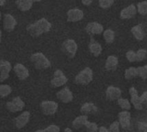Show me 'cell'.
<instances>
[{
	"label": "cell",
	"instance_id": "obj_1",
	"mask_svg": "<svg viewBox=\"0 0 147 132\" xmlns=\"http://www.w3.org/2000/svg\"><path fill=\"white\" fill-rule=\"evenodd\" d=\"M51 28H52V24L46 18H41L36 21L35 22L29 24L27 27V31L31 36L38 37L45 33L49 32Z\"/></svg>",
	"mask_w": 147,
	"mask_h": 132
},
{
	"label": "cell",
	"instance_id": "obj_2",
	"mask_svg": "<svg viewBox=\"0 0 147 132\" xmlns=\"http://www.w3.org/2000/svg\"><path fill=\"white\" fill-rule=\"evenodd\" d=\"M30 60L38 70H46L51 67V62L41 52H35L31 55Z\"/></svg>",
	"mask_w": 147,
	"mask_h": 132
},
{
	"label": "cell",
	"instance_id": "obj_3",
	"mask_svg": "<svg viewBox=\"0 0 147 132\" xmlns=\"http://www.w3.org/2000/svg\"><path fill=\"white\" fill-rule=\"evenodd\" d=\"M92 80L93 70L90 67H86L75 76L74 82L78 85H88Z\"/></svg>",
	"mask_w": 147,
	"mask_h": 132
},
{
	"label": "cell",
	"instance_id": "obj_4",
	"mask_svg": "<svg viewBox=\"0 0 147 132\" xmlns=\"http://www.w3.org/2000/svg\"><path fill=\"white\" fill-rule=\"evenodd\" d=\"M62 51L63 52L70 58H73L78 51V45L76 41L72 39H68L65 40L62 44Z\"/></svg>",
	"mask_w": 147,
	"mask_h": 132
},
{
	"label": "cell",
	"instance_id": "obj_5",
	"mask_svg": "<svg viewBox=\"0 0 147 132\" xmlns=\"http://www.w3.org/2000/svg\"><path fill=\"white\" fill-rule=\"evenodd\" d=\"M59 108V105L55 101H44L40 103V110L44 115L52 116L54 115Z\"/></svg>",
	"mask_w": 147,
	"mask_h": 132
},
{
	"label": "cell",
	"instance_id": "obj_6",
	"mask_svg": "<svg viewBox=\"0 0 147 132\" xmlns=\"http://www.w3.org/2000/svg\"><path fill=\"white\" fill-rule=\"evenodd\" d=\"M68 82L67 77L64 75L63 71L60 70H57L53 73V76L51 80V86L53 88H59L64 86Z\"/></svg>",
	"mask_w": 147,
	"mask_h": 132
},
{
	"label": "cell",
	"instance_id": "obj_7",
	"mask_svg": "<svg viewBox=\"0 0 147 132\" xmlns=\"http://www.w3.org/2000/svg\"><path fill=\"white\" fill-rule=\"evenodd\" d=\"M25 107V103L19 97H15L11 101L6 103V109L10 113H18L21 112Z\"/></svg>",
	"mask_w": 147,
	"mask_h": 132
},
{
	"label": "cell",
	"instance_id": "obj_8",
	"mask_svg": "<svg viewBox=\"0 0 147 132\" xmlns=\"http://www.w3.org/2000/svg\"><path fill=\"white\" fill-rule=\"evenodd\" d=\"M29 119H30V113L28 111L23 112L15 119L14 120L15 126L17 129H22L28 125V123L29 122Z\"/></svg>",
	"mask_w": 147,
	"mask_h": 132
},
{
	"label": "cell",
	"instance_id": "obj_9",
	"mask_svg": "<svg viewBox=\"0 0 147 132\" xmlns=\"http://www.w3.org/2000/svg\"><path fill=\"white\" fill-rule=\"evenodd\" d=\"M67 21H71V22H76V21H81L84 16V11L81 10L80 9L78 8H74V9H71L67 11Z\"/></svg>",
	"mask_w": 147,
	"mask_h": 132
},
{
	"label": "cell",
	"instance_id": "obj_10",
	"mask_svg": "<svg viewBox=\"0 0 147 132\" xmlns=\"http://www.w3.org/2000/svg\"><path fill=\"white\" fill-rule=\"evenodd\" d=\"M121 94H122V91L118 87L109 86L106 90V98L109 101H117L118 99L121 97Z\"/></svg>",
	"mask_w": 147,
	"mask_h": 132
},
{
	"label": "cell",
	"instance_id": "obj_11",
	"mask_svg": "<svg viewBox=\"0 0 147 132\" xmlns=\"http://www.w3.org/2000/svg\"><path fill=\"white\" fill-rule=\"evenodd\" d=\"M57 98L63 103H70L73 100V94L68 88H64L60 89L56 94Z\"/></svg>",
	"mask_w": 147,
	"mask_h": 132
},
{
	"label": "cell",
	"instance_id": "obj_12",
	"mask_svg": "<svg viewBox=\"0 0 147 132\" xmlns=\"http://www.w3.org/2000/svg\"><path fill=\"white\" fill-rule=\"evenodd\" d=\"M12 70L11 64L6 60L0 61V82H3L8 79L9 72Z\"/></svg>",
	"mask_w": 147,
	"mask_h": 132
},
{
	"label": "cell",
	"instance_id": "obj_13",
	"mask_svg": "<svg viewBox=\"0 0 147 132\" xmlns=\"http://www.w3.org/2000/svg\"><path fill=\"white\" fill-rule=\"evenodd\" d=\"M17 21L16 18L10 14H4L3 15V28L7 32H11L15 29Z\"/></svg>",
	"mask_w": 147,
	"mask_h": 132
},
{
	"label": "cell",
	"instance_id": "obj_14",
	"mask_svg": "<svg viewBox=\"0 0 147 132\" xmlns=\"http://www.w3.org/2000/svg\"><path fill=\"white\" fill-rule=\"evenodd\" d=\"M120 125L123 129H128L131 125V113L128 111H122L118 115Z\"/></svg>",
	"mask_w": 147,
	"mask_h": 132
},
{
	"label": "cell",
	"instance_id": "obj_15",
	"mask_svg": "<svg viewBox=\"0 0 147 132\" xmlns=\"http://www.w3.org/2000/svg\"><path fill=\"white\" fill-rule=\"evenodd\" d=\"M136 14H137V7L134 4H130L121 11L120 16L123 20H127L133 18Z\"/></svg>",
	"mask_w": 147,
	"mask_h": 132
},
{
	"label": "cell",
	"instance_id": "obj_16",
	"mask_svg": "<svg viewBox=\"0 0 147 132\" xmlns=\"http://www.w3.org/2000/svg\"><path fill=\"white\" fill-rule=\"evenodd\" d=\"M14 72L16 73V76H17V78L21 81L27 79L29 76L28 70L22 64H16L14 66Z\"/></svg>",
	"mask_w": 147,
	"mask_h": 132
},
{
	"label": "cell",
	"instance_id": "obj_17",
	"mask_svg": "<svg viewBox=\"0 0 147 132\" xmlns=\"http://www.w3.org/2000/svg\"><path fill=\"white\" fill-rule=\"evenodd\" d=\"M85 30L87 33L90 34H100L102 33H103L104 29H103V26L96 21H92L87 24Z\"/></svg>",
	"mask_w": 147,
	"mask_h": 132
},
{
	"label": "cell",
	"instance_id": "obj_18",
	"mask_svg": "<svg viewBox=\"0 0 147 132\" xmlns=\"http://www.w3.org/2000/svg\"><path fill=\"white\" fill-rule=\"evenodd\" d=\"M89 49L90 52H91V54L95 57H98L101 55L102 51V47L101 46V44L97 41H96L94 39H91L90 44H89Z\"/></svg>",
	"mask_w": 147,
	"mask_h": 132
},
{
	"label": "cell",
	"instance_id": "obj_19",
	"mask_svg": "<svg viewBox=\"0 0 147 132\" xmlns=\"http://www.w3.org/2000/svg\"><path fill=\"white\" fill-rule=\"evenodd\" d=\"M80 112H81L82 114L88 116V114L96 113L97 112V107H96V106L95 104H93L91 102H86L81 107Z\"/></svg>",
	"mask_w": 147,
	"mask_h": 132
},
{
	"label": "cell",
	"instance_id": "obj_20",
	"mask_svg": "<svg viewBox=\"0 0 147 132\" xmlns=\"http://www.w3.org/2000/svg\"><path fill=\"white\" fill-rule=\"evenodd\" d=\"M118 63H119L118 58L114 55H110L108 57V58L106 60L105 68L107 70H109V71L115 70H116V68L118 66Z\"/></svg>",
	"mask_w": 147,
	"mask_h": 132
},
{
	"label": "cell",
	"instance_id": "obj_21",
	"mask_svg": "<svg viewBox=\"0 0 147 132\" xmlns=\"http://www.w3.org/2000/svg\"><path fill=\"white\" fill-rule=\"evenodd\" d=\"M88 122V116L87 115H80L78 117H77L73 121H72V127L75 130H79L81 129L83 126L85 125V124Z\"/></svg>",
	"mask_w": 147,
	"mask_h": 132
},
{
	"label": "cell",
	"instance_id": "obj_22",
	"mask_svg": "<svg viewBox=\"0 0 147 132\" xmlns=\"http://www.w3.org/2000/svg\"><path fill=\"white\" fill-rule=\"evenodd\" d=\"M33 0H16V4L21 11H28L33 6Z\"/></svg>",
	"mask_w": 147,
	"mask_h": 132
},
{
	"label": "cell",
	"instance_id": "obj_23",
	"mask_svg": "<svg viewBox=\"0 0 147 132\" xmlns=\"http://www.w3.org/2000/svg\"><path fill=\"white\" fill-rule=\"evenodd\" d=\"M131 32H132V34L134 35V37L136 40H144L145 32H144L143 27H142L140 25H136V26L133 27L132 29H131Z\"/></svg>",
	"mask_w": 147,
	"mask_h": 132
},
{
	"label": "cell",
	"instance_id": "obj_24",
	"mask_svg": "<svg viewBox=\"0 0 147 132\" xmlns=\"http://www.w3.org/2000/svg\"><path fill=\"white\" fill-rule=\"evenodd\" d=\"M115 34L114 32V30L109 28L103 31V39L105 40L106 43L108 44H111L115 41Z\"/></svg>",
	"mask_w": 147,
	"mask_h": 132
},
{
	"label": "cell",
	"instance_id": "obj_25",
	"mask_svg": "<svg viewBox=\"0 0 147 132\" xmlns=\"http://www.w3.org/2000/svg\"><path fill=\"white\" fill-rule=\"evenodd\" d=\"M131 104L134 107L135 109L137 110H142L143 109V104L140 101V96L138 95H134L131 97Z\"/></svg>",
	"mask_w": 147,
	"mask_h": 132
},
{
	"label": "cell",
	"instance_id": "obj_26",
	"mask_svg": "<svg viewBox=\"0 0 147 132\" xmlns=\"http://www.w3.org/2000/svg\"><path fill=\"white\" fill-rule=\"evenodd\" d=\"M117 102H118V105L121 107V108H122L125 111H129L132 107V104L127 99L121 97L120 99L117 100Z\"/></svg>",
	"mask_w": 147,
	"mask_h": 132
},
{
	"label": "cell",
	"instance_id": "obj_27",
	"mask_svg": "<svg viewBox=\"0 0 147 132\" xmlns=\"http://www.w3.org/2000/svg\"><path fill=\"white\" fill-rule=\"evenodd\" d=\"M137 76V68L130 67L125 70V78L127 80H132Z\"/></svg>",
	"mask_w": 147,
	"mask_h": 132
},
{
	"label": "cell",
	"instance_id": "obj_28",
	"mask_svg": "<svg viewBox=\"0 0 147 132\" xmlns=\"http://www.w3.org/2000/svg\"><path fill=\"white\" fill-rule=\"evenodd\" d=\"M11 87L7 84H2L0 85V98L7 97L11 94Z\"/></svg>",
	"mask_w": 147,
	"mask_h": 132
},
{
	"label": "cell",
	"instance_id": "obj_29",
	"mask_svg": "<svg viewBox=\"0 0 147 132\" xmlns=\"http://www.w3.org/2000/svg\"><path fill=\"white\" fill-rule=\"evenodd\" d=\"M137 12H139L140 15H147V1H143L138 3Z\"/></svg>",
	"mask_w": 147,
	"mask_h": 132
},
{
	"label": "cell",
	"instance_id": "obj_30",
	"mask_svg": "<svg viewBox=\"0 0 147 132\" xmlns=\"http://www.w3.org/2000/svg\"><path fill=\"white\" fill-rule=\"evenodd\" d=\"M147 57V51L146 49H140L136 52V61L141 62L144 61Z\"/></svg>",
	"mask_w": 147,
	"mask_h": 132
},
{
	"label": "cell",
	"instance_id": "obj_31",
	"mask_svg": "<svg viewBox=\"0 0 147 132\" xmlns=\"http://www.w3.org/2000/svg\"><path fill=\"white\" fill-rule=\"evenodd\" d=\"M85 129H86V131L87 132H98V125L96 124V123H93V122H90L88 121L85 125H84Z\"/></svg>",
	"mask_w": 147,
	"mask_h": 132
},
{
	"label": "cell",
	"instance_id": "obj_32",
	"mask_svg": "<svg viewBox=\"0 0 147 132\" xmlns=\"http://www.w3.org/2000/svg\"><path fill=\"white\" fill-rule=\"evenodd\" d=\"M98 3H99V6L101 8L109 9L114 4L115 0H98Z\"/></svg>",
	"mask_w": 147,
	"mask_h": 132
},
{
	"label": "cell",
	"instance_id": "obj_33",
	"mask_svg": "<svg viewBox=\"0 0 147 132\" xmlns=\"http://www.w3.org/2000/svg\"><path fill=\"white\" fill-rule=\"evenodd\" d=\"M126 58L130 62V63H134L136 62V52L130 50L126 53Z\"/></svg>",
	"mask_w": 147,
	"mask_h": 132
},
{
	"label": "cell",
	"instance_id": "obj_34",
	"mask_svg": "<svg viewBox=\"0 0 147 132\" xmlns=\"http://www.w3.org/2000/svg\"><path fill=\"white\" fill-rule=\"evenodd\" d=\"M137 76L142 79H146L147 73L144 66H140L137 68Z\"/></svg>",
	"mask_w": 147,
	"mask_h": 132
},
{
	"label": "cell",
	"instance_id": "obj_35",
	"mask_svg": "<svg viewBox=\"0 0 147 132\" xmlns=\"http://www.w3.org/2000/svg\"><path fill=\"white\" fill-rule=\"evenodd\" d=\"M120 129H121V125L119 121H115L110 125L109 130L111 132H120Z\"/></svg>",
	"mask_w": 147,
	"mask_h": 132
},
{
	"label": "cell",
	"instance_id": "obj_36",
	"mask_svg": "<svg viewBox=\"0 0 147 132\" xmlns=\"http://www.w3.org/2000/svg\"><path fill=\"white\" fill-rule=\"evenodd\" d=\"M45 132H60V129L58 125H51L47 126L46 129H44Z\"/></svg>",
	"mask_w": 147,
	"mask_h": 132
},
{
	"label": "cell",
	"instance_id": "obj_37",
	"mask_svg": "<svg viewBox=\"0 0 147 132\" xmlns=\"http://www.w3.org/2000/svg\"><path fill=\"white\" fill-rule=\"evenodd\" d=\"M138 130L140 132H147V123L139 122L138 123Z\"/></svg>",
	"mask_w": 147,
	"mask_h": 132
},
{
	"label": "cell",
	"instance_id": "obj_38",
	"mask_svg": "<svg viewBox=\"0 0 147 132\" xmlns=\"http://www.w3.org/2000/svg\"><path fill=\"white\" fill-rule=\"evenodd\" d=\"M140 101L143 105H147V91L144 92L140 96Z\"/></svg>",
	"mask_w": 147,
	"mask_h": 132
},
{
	"label": "cell",
	"instance_id": "obj_39",
	"mask_svg": "<svg viewBox=\"0 0 147 132\" xmlns=\"http://www.w3.org/2000/svg\"><path fill=\"white\" fill-rule=\"evenodd\" d=\"M129 94H130V96H134V95H138L139 93H138V90L134 88V87H132L129 88Z\"/></svg>",
	"mask_w": 147,
	"mask_h": 132
},
{
	"label": "cell",
	"instance_id": "obj_40",
	"mask_svg": "<svg viewBox=\"0 0 147 132\" xmlns=\"http://www.w3.org/2000/svg\"><path fill=\"white\" fill-rule=\"evenodd\" d=\"M82 1V3L84 5H86V6H89L91 4V3L93 2V0H81Z\"/></svg>",
	"mask_w": 147,
	"mask_h": 132
},
{
	"label": "cell",
	"instance_id": "obj_41",
	"mask_svg": "<svg viewBox=\"0 0 147 132\" xmlns=\"http://www.w3.org/2000/svg\"><path fill=\"white\" fill-rule=\"evenodd\" d=\"M98 132H111L109 129H107L106 127L104 126H101L99 129H98Z\"/></svg>",
	"mask_w": 147,
	"mask_h": 132
},
{
	"label": "cell",
	"instance_id": "obj_42",
	"mask_svg": "<svg viewBox=\"0 0 147 132\" xmlns=\"http://www.w3.org/2000/svg\"><path fill=\"white\" fill-rule=\"evenodd\" d=\"M6 3V0H0V6H3Z\"/></svg>",
	"mask_w": 147,
	"mask_h": 132
},
{
	"label": "cell",
	"instance_id": "obj_43",
	"mask_svg": "<svg viewBox=\"0 0 147 132\" xmlns=\"http://www.w3.org/2000/svg\"><path fill=\"white\" fill-rule=\"evenodd\" d=\"M64 132H72V130L71 128H65Z\"/></svg>",
	"mask_w": 147,
	"mask_h": 132
},
{
	"label": "cell",
	"instance_id": "obj_44",
	"mask_svg": "<svg viewBox=\"0 0 147 132\" xmlns=\"http://www.w3.org/2000/svg\"><path fill=\"white\" fill-rule=\"evenodd\" d=\"M1 40H2V31L0 30V43H1Z\"/></svg>",
	"mask_w": 147,
	"mask_h": 132
},
{
	"label": "cell",
	"instance_id": "obj_45",
	"mask_svg": "<svg viewBox=\"0 0 147 132\" xmlns=\"http://www.w3.org/2000/svg\"><path fill=\"white\" fill-rule=\"evenodd\" d=\"M35 132H45L44 130H38V131H36Z\"/></svg>",
	"mask_w": 147,
	"mask_h": 132
},
{
	"label": "cell",
	"instance_id": "obj_46",
	"mask_svg": "<svg viewBox=\"0 0 147 132\" xmlns=\"http://www.w3.org/2000/svg\"><path fill=\"white\" fill-rule=\"evenodd\" d=\"M144 67H145V69H146V73H147V64L144 65Z\"/></svg>",
	"mask_w": 147,
	"mask_h": 132
},
{
	"label": "cell",
	"instance_id": "obj_47",
	"mask_svg": "<svg viewBox=\"0 0 147 132\" xmlns=\"http://www.w3.org/2000/svg\"><path fill=\"white\" fill-rule=\"evenodd\" d=\"M34 2H40L41 0H33Z\"/></svg>",
	"mask_w": 147,
	"mask_h": 132
},
{
	"label": "cell",
	"instance_id": "obj_48",
	"mask_svg": "<svg viewBox=\"0 0 147 132\" xmlns=\"http://www.w3.org/2000/svg\"><path fill=\"white\" fill-rule=\"evenodd\" d=\"M2 19V14H1V12H0V20Z\"/></svg>",
	"mask_w": 147,
	"mask_h": 132
}]
</instances>
